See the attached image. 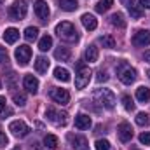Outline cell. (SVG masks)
<instances>
[{"label":"cell","instance_id":"cell-1","mask_svg":"<svg viewBox=\"0 0 150 150\" xmlns=\"http://www.w3.org/2000/svg\"><path fill=\"white\" fill-rule=\"evenodd\" d=\"M56 33L58 37L67 40V42H77L79 40V32L75 30V26L68 21H61L58 26H56Z\"/></svg>","mask_w":150,"mask_h":150},{"label":"cell","instance_id":"cell-2","mask_svg":"<svg viewBox=\"0 0 150 150\" xmlns=\"http://www.w3.org/2000/svg\"><path fill=\"white\" fill-rule=\"evenodd\" d=\"M93 96H94V100H96L101 107H105L107 110H112L113 107H115V94H113L110 89H96Z\"/></svg>","mask_w":150,"mask_h":150},{"label":"cell","instance_id":"cell-3","mask_svg":"<svg viewBox=\"0 0 150 150\" xmlns=\"http://www.w3.org/2000/svg\"><path fill=\"white\" fill-rule=\"evenodd\" d=\"M117 75H119L120 82L126 84V86H131V84L136 80V70L131 68L126 61H120V63H119V67H117Z\"/></svg>","mask_w":150,"mask_h":150},{"label":"cell","instance_id":"cell-4","mask_svg":"<svg viewBox=\"0 0 150 150\" xmlns=\"http://www.w3.org/2000/svg\"><path fill=\"white\" fill-rule=\"evenodd\" d=\"M9 18L12 19V21H19V19H23L25 16H26V12H28V5H26V2L25 0H16L11 7H9Z\"/></svg>","mask_w":150,"mask_h":150},{"label":"cell","instance_id":"cell-5","mask_svg":"<svg viewBox=\"0 0 150 150\" xmlns=\"http://www.w3.org/2000/svg\"><path fill=\"white\" fill-rule=\"evenodd\" d=\"M89 79H91V70L80 65L79 67V72L75 75V87L77 89H84L89 84Z\"/></svg>","mask_w":150,"mask_h":150},{"label":"cell","instance_id":"cell-6","mask_svg":"<svg viewBox=\"0 0 150 150\" xmlns=\"http://www.w3.org/2000/svg\"><path fill=\"white\" fill-rule=\"evenodd\" d=\"M9 131H12V134L18 136V138H25V136L30 133V127H28L23 120H12V122L9 124Z\"/></svg>","mask_w":150,"mask_h":150},{"label":"cell","instance_id":"cell-7","mask_svg":"<svg viewBox=\"0 0 150 150\" xmlns=\"http://www.w3.org/2000/svg\"><path fill=\"white\" fill-rule=\"evenodd\" d=\"M45 115H47V119H49L51 122H54L56 126H65V124L68 122V113L67 112H58V110H54V108H49Z\"/></svg>","mask_w":150,"mask_h":150},{"label":"cell","instance_id":"cell-8","mask_svg":"<svg viewBox=\"0 0 150 150\" xmlns=\"http://www.w3.org/2000/svg\"><path fill=\"white\" fill-rule=\"evenodd\" d=\"M14 56H16V59H18V63H19L21 67H26L28 61H30V58H32V49H30L28 45H19V47L16 49Z\"/></svg>","mask_w":150,"mask_h":150},{"label":"cell","instance_id":"cell-9","mask_svg":"<svg viewBox=\"0 0 150 150\" xmlns=\"http://www.w3.org/2000/svg\"><path fill=\"white\" fill-rule=\"evenodd\" d=\"M117 134H119V140H120L122 143H127V142L133 138V127H131V124L120 122L119 127H117Z\"/></svg>","mask_w":150,"mask_h":150},{"label":"cell","instance_id":"cell-10","mask_svg":"<svg viewBox=\"0 0 150 150\" xmlns=\"http://www.w3.org/2000/svg\"><path fill=\"white\" fill-rule=\"evenodd\" d=\"M51 98L56 101V103H61V105H67L70 101V93L67 89H59V87H54L51 89Z\"/></svg>","mask_w":150,"mask_h":150},{"label":"cell","instance_id":"cell-11","mask_svg":"<svg viewBox=\"0 0 150 150\" xmlns=\"http://www.w3.org/2000/svg\"><path fill=\"white\" fill-rule=\"evenodd\" d=\"M33 11H35V14L38 16V19H42V21H47V19H49L51 11H49L47 2H44V0H37L35 5H33Z\"/></svg>","mask_w":150,"mask_h":150},{"label":"cell","instance_id":"cell-12","mask_svg":"<svg viewBox=\"0 0 150 150\" xmlns=\"http://www.w3.org/2000/svg\"><path fill=\"white\" fill-rule=\"evenodd\" d=\"M133 44L138 45V47H145L150 44V32L149 30H138L134 35H133Z\"/></svg>","mask_w":150,"mask_h":150},{"label":"cell","instance_id":"cell-13","mask_svg":"<svg viewBox=\"0 0 150 150\" xmlns=\"http://www.w3.org/2000/svg\"><path fill=\"white\" fill-rule=\"evenodd\" d=\"M23 86H25V89H26L28 93H32V94H37L38 93V80L33 75H26V77L23 79Z\"/></svg>","mask_w":150,"mask_h":150},{"label":"cell","instance_id":"cell-14","mask_svg":"<svg viewBox=\"0 0 150 150\" xmlns=\"http://www.w3.org/2000/svg\"><path fill=\"white\" fill-rule=\"evenodd\" d=\"M91 117L89 115H86V113H79L77 117H75V127L77 129H89L91 127Z\"/></svg>","mask_w":150,"mask_h":150},{"label":"cell","instance_id":"cell-15","mask_svg":"<svg viewBox=\"0 0 150 150\" xmlns=\"http://www.w3.org/2000/svg\"><path fill=\"white\" fill-rule=\"evenodd\" d=\"M70 143H72L74 150H86L89 147V143H87V140L84 136H74V134H70Z\"/></svg>","mask_w":150,"mask_h":150},{"label":"cell","instance_id":"cell-16","mask_svg":"<svg viewBox=\"0 0 150 150\" xmlns=\"http://www.w3.org/2000/svg\"><path fill=\"white\" fill-rule=\"evenodd\" d=\"M80 21H82V25H84V28L86 30H96V26H98V21H96V18L93 16V14H82V18H80Z\"/></svg>","mask_w":150,"mask_h":150},{"label":"cell","instance_id":"cell-17","mask_svg":"<svg viewBox=\"0 0 150 150\" xmlns=\"http://www.w3.org/2000/svg\"><path fill=\"white\" fill-rule=\"evenodd\" d=\"M35 70H37L38 74H47V70H49V59L44 58V56H38L37 59H35Z\"/></svg>","mask_w":150,"mask_h":150},{"label":"cell","instance_id":"cell-18","mask_svg":"<svg viewBox=\"0 0 150 150\" xmlns=\"http://www.w3.org/2000/svg\"><path fill=\"white\" fill-rule=\"evenodd\" d=\"M86 61H89V63H94V61H98V56H100V52H98V47L96 45H89L87 49H86Z\"/></svg>","mask_w":150,"mask_h":150},{"label":"cell","instance_id":"cell-19","mask_svg":"<svg viewBox=\"0 0 150 150\" xmlns=\"http://www.w3.org/2000/svg\"><path fill=\"white\" fill-rule=\"evenodd\" d=\"M127 11H129V14H131V18H134V19H138V18H142V16H143V11H142V5H140V4H134L133 0H131V4L127 5Z\"/></svg>","mask_w":150,"mask_h":150},{"label":"cell","instance_id":"cell-20","mask_svg":"<svg viewBox=\"0 0 150 150\" xmlns=\"http://www.w3.org/2000/svg\"><path fill=\"white\" fill-rule=\"evenodd\" d=\"M136 100L142 101V103H147L150 100V89L149 87H145V86L138 87V89H136Z\"/></svg>","mask_w":150,"mask_h":150},{"label":"cell","instance_id":"cell-21","mask_svg":"<svg viewBox=\"0 0 150 150\" xmlns=\"http://www.w3.org/2000/svg\"><path fill=\"white\" fill-rule=\"evenodd\" d=\"M18 38H19V32H18L16 28H7V30H5V33H4V40H5L7 44H14Z\"/></svg>","mask_w":150,"mask_h":150},{"label":"cell","instance_id":"cell-22","mask_svg":"<svg viewBox=\"0 0 150 150\" xmlns=\"http://www.w3.org/2000/svg\"><path fill=\"white\" fill-rule=\"evenodd\" d=\"M59 2V7L67 12H72L79 7V0H58Z\"/></svg>","mask_w":150,"mask_h":150},{"label":"cell","instance_id":"cell-23","mask_svg":"<svg viewBox=\"0 0 150 150\" xmlns=\"http://www.w3.org/2000/svg\"><path fill=\"white\" fill-rule=\"evenodd\" d=\"M54 77L61 82H70V72L67 68H61V67L54 68Z\"/></svg>","mask_w":150,"mask_h":150},{"label":"cell","instance_id":"cell-24","mask_svg":"<svg viewBox=\"0 0 150 150\" xmlns=\"http://www.w3.org/2000/svg\"><path fill=\"white\" fill-rule=\"evenodd\" d=\"M110 21H112L113 26H117V28H126V19H124V16L120 14V12H115L112 14V18H110Z\"/></svg>","mask_w":150,"mask_h":150},{"label":"cell","instance_id":"cell-25","mask_svg":"<svg viewBox=\"0 0 150 150\" xmlns=\"http://www.w3.org/2000/svg\"><path fill=\"white\" fill-rule=\"evenodd\" d=\"M54 58L59 59V61H68L70 59V51L67 47H59V49L54 51Z\"/></svg>","mask_w":150,"mask_h":150},{"label":"cell","instance_id":"cell-26","mask_svg":"<svg viewBox=\"0 0 150 150\" xmlns=\"http://www.w3.org/2000/svg\"><path fill=\"white\" fill-rule=\"evenodd\" d=\"M52 47V38L49 37V35H44V37L40 38V42H38V49L44 52V51H49Z\"/></svg>","mask_w":150,"mask_h":150},{"label":"cell","instance_id":"cell-27","mask_svg":"<svg viewBox=\"0 0 150 150\" xmlns=\"http://www.w3.org/2000/svg\"><path fill=\"white\" fill-rule=\"evenodd\" d=\"M113 0H100L98 4H96V12H100V14H103V12H107L110 7H112Z\"/></svg>","mask_w":150,"mask_h":150},{"label":"cell","instance_id":"cell-28","mask_svg":"<svg viewBox=\"0 0 150 150\" xmlns=\"http://www.w3.org/2000/svg\"><path fill=\"white\" fill-rule=\"evenodd\" d=\"M44 145H45L47 149H58L59 142H58V138H56L54 134H47V136L44 138Z\"/></svg>","mask_w":150,"mask_h":150},{"label":"cell","instance_id":"cell-29","mask_svg":"<svg viewBox=\"0 0 150 150\" xmlns=\"http://www.w3.org/2000/svg\"><path fill=\"white\" fill-rule=\"evenodd\" d=\"M37 37H38V28L37 26H28V28L25 30V38H26L28 42H33Z\"/></svg>","mask_w":150,"mask_h":150},{"label":"cell","instance_id":"cell-30","mask_svg":"<svg viewBox=\"0 0 150 150\" xmlns=\"http://www.w3.org/2000/svg\"><path fill=\"white\" fill-rule=\"evenodd\" d=\"M100 42H101L103 47H107V49H113V47H115V40H113V37H110V35L101 37L100 38Z\"/></svg>","mask_w":150,"mask_h":150},{"label":"cell","instance_id":"cell-31","mask_svg":"<svg viewBox=\"0 0 150 150\" xmlns=\"http://www.w3.org/2000/svg\"><path fill=\"white\" fill-rule=\"evenodd\" d=\"M136 124H138V126H149L150 124V117L149 115H147V113H138V115H136Z\"/></svg>","mask_w":150,"mask_h":150},{"label":"cell","instance_id":"cell-32","mask_svg":"<svg viewBox=\"0 0 150 150\" xmlns=\"http://www.w3.org/2000/svg\"><path fill=\"white\" fill-rule=\"evenodd\" d=\"M12 100H14V103L19 105V107L26 105V96H25L23 93H14V94H12Z\"/></svg>","mask_w":150,"mask_h":150},{"label":"cell","instance_id":"cell-33","mask_svg":"<svg viewBox=\"0 0 150 150\" xmlns=\"http://www.w3.org/2000/svg\"><path fill=\"white\" fill-rule=\"evenodd\" d=\"M122 103H124V108L127 110V112H133L134 110V103H133V100H131V96H122Z\"/></svg>","mask_w":150,"mask_h":150},{"label":"cell","instance_id":"cell-34","mask_svg":"<svg viewBox=\"0 0 150 150\" xmlns=\"http://www.w3.org/2000/svg\"><path fill=\"white\" fill-rule=\"evenodd\" d=\"M94 147H96V150H110V142L108 140H98L94 143Z\"/></svg>","mask_w":150,"mask_h":150},{"label":"cell","instance_id":"cell-35","mask_svg":"<svg viewBox=\"0 0 150 150\" xmlns=\"http://www.w3.org/2000/svg\"><path fill=\"white\" fill-rule=\"evenodd\" d=\"M140 142H142L143 145H150V133H143V134H140Z\"/></svg>","mask_w":150,"mask_h":150},{"label":"cell","instance_id":"cell-36","mask_svg":"<svg viewBox=\"0 0 150 150\" xmlns=\"http://www.w3.org/2000/svg\"><path fill=\"white\" fill-rule=\"evenodd\" d=\"M9 59V54H7V51L4 49V47H0V63H5Z\"/></svg>","mask_w":150,"mask_h":150},{"label":"cell","instance_id":"cell-37","mask_svg":"<svg viewBox=\"0 0 150 150\" xmlns=\"http://www.w3.org/2000/svg\"><path fill=\"white\" fill-rule=\"evenodd\" d=\"M96 80H98V82H107V80H108V75H107L105 72H103V70H101V72H98V77H96Z\"/></svg>","mask_w":150,"mask_h":150},{"label":"cell","instance_id":"cell-38","mask_svg":"<svg viewBox=\"0 0 150 150\" xmlns=\"http://www.w3.org/2000/svg\"><path fill=\"white\" fill-rule=\"evenodd\" d=\"M4 145H7V136H5V133L0 131V147H4Z\"/></svg>","mask_w":150,"mask_h":150},{"label":"cell","instance_id":"cell-39","mask_svg":"<svg viewBox=\"0 0 150 150\" xmlns=\"http://www.w3.org/2000/svg\"><path fill=\"white\" fill-rule=\"evenodd\" d=\"M138 4L145 9H150V0H138Z\"/></svg>","mask_w":150,"mask_h":150},{"label":"cell","instance_id":"cell-40","mask_svg":"<svg viewBox=\"0 0 150 150\" xmlns=\"http://www.w3.org/2000/svg\"><path fill=\"white\" fill-rule=\"evenodd\" d=\"M5 110V98L4 96H0V113Z\"/></svg>","mask_w":150,"mask_h":150},{"label":"cell","instance_id":"cell-41","mask_svg":"<svg viewBox=\"0 0 150 150\" xmlns=\"http://www.w3.org/2000/svg\"><path fill=\"white\" fill-rule=\"evenodd\" d=\"M32 150H42V145L35 142V143H32Z\"/></svg>","mask_w":150,"mask_h":150},{"label":"cell","instance_id":"cell-42","mask_svg":"<svg viewBox=\"0 0 150 150\" xmlns=\"http://www.w3.org/2000/svg\"><path fill=\"white\" fill-rule=\"evenodd\" d=\"M145 61H149V63H150V51L145 52Z\"/></svg>","mask_w":150,"mask_h":150},{"label":"cell","instance_id":"cell-43","mask_svg":"<svg viewBox=\"0 0 150 150\" xmlns=\"http://www.w3.org/2000/svg\"><path fill=\"white\" fill-rule=\"evenodd\" d=\"M120 2H122V5H126V7H127V5L131 4V0H120Z\"/></svg>","mask_w":150,"mask_h":150},{"label":"cell","instance_id":"cell-44","mask_svg":"<svg viewBox=\"0 0 150 150\" xmlns=\"http://www.w3.org/2000/svg\"><path fill=\"white\" fill-rule=\"evenodd\" d=\"M12 150H21V149H19V147H16V149H12Z\"/></svg>","mask_w":150,"mask_h":150},{"label":"cell","instance_id":"cell-45","mask_svg":"<svg viewBox=\"0 0 150 150\" xmlns=\"http://www.w3.org/2000/svg\"><path fill=\"white\" fill-rule=\"evenodd\" d=\"M147 74H149V77H150V70H149V72H147Z\"/></svg>","mask_w":150,"mask_h":150},{"label":"cell","instance_id":"cell-46","mask_svg":"<svg viewBox=\"0 0 150 150\" xmlns=\"http://www.w3.org/2000/svg\"><path fill=\"white\" fill-rule=\"evenodd\" d=\"M2 2H4V0H0V4H2Z\"/></svg>","mask_w":150,"mask_h":150},{"label":"cell","instance_id":"cell-47","mask_svg":"<svg viewBox=\"0 0 150 150\" xmlns=\"http://www.w3.org/2000/svg\"><path fill=\"white\" fill-rule=\"evenodd\" d=\"M0 87H2V82H0Z\"/></svg>","mask_w":150,"mask_h":150}]
</instances>
